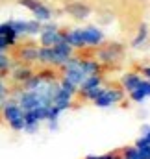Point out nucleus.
<instances>
[{"label": "nucleus", "mask_w": 150, "mask_h": 159, "mask_svg": "<svg viewBox=\"0 0 150 159\" xmlns=\"http://www.w3.org/2000/svg\"><path fill=\"white\" fill-rule=\"evenodd\" d=\"M100 74V63L93 59L83 57H71L63 65V80L73 83L74 87H80L89 76Z\"/></svg>", "instance_id": "obj_1"}, {"label": "nucleus", "mask_w": 150, "mask_h": 159, "mask_svg": "<svg viewBox=\"0 0 150 159\" xmlns=\"http://www.w3.org/2000/svg\"><path fill=\"white\" fill-rule=\"evenodd\" d=\"M71 57H73V48L65 41H61L59 44H54V46H41L37 61L43 65L63 67Z\"/></svg>", "instance_id": "obj_2"}, {"label": "nucleus", "mask_w": 150, "mask_h": 159, "mask_svg": "<svg viewBox=\"0 0 150 159\" xmlns=\"http://www.w3.org/2000/svg\"><path fill=\"white\" fill-rule=\"evenodd\" d=\"M0 115L13 131H24V111L13 98H7L0 106Z\"/></svg>", "instance_id": "obj_3"}, {"label": "nucleus", "mask_w": 150, "mask_h": 159, "mask_svg": "<svg viewBox=\"0 0 150 159\" xmlns=\"http://www.w3.org/2000/svg\"><path fill=\"white\" fill-rule=\"evenodd\" d=\"M124 100V91L119 89V87H102V93L98 94V98L93 102L96 107H113L117 104H120Z\"/></svg>", "instance_id": "obj_4"}, {"label": "nucleus", "mask_w": 150, "mask_h": 159, "mask_svg": "<svg viewBox=\"0 0 150 159\" xmlns=\"http://www.w3.org/2000/svg\"><path fill=\"white\" fill-rule=\"evenodd\" d=\"M11 30L17 34V37L22 35H39L41 32V22L39 20H7Z\"/></svg>", "instance_id": "obj_5"}, {"label": "nucleus", "mask_w": 150, "mask_h": 159, "mask_svg": "<svg viewBox=\"0 0 150 159\" xmlns=\"http://www.w3.org/2000/svg\"><path fill=\"white\" fill-rule=\"evenodd\" d=\"M39 41H41V46H54L63 41V34L54 24H43L39 32Z\"/></svg>", "instance_id": "obj_6"}, {"label": "nucleus", "mask_w": 150, "mask_h": 159, "mask_svg": "<svg viewBox=\"0 0 150 159\" xmlns=\"http://www.w3.org/2000/svg\"><path fill=\"white\" fill-rule=\"evenodd\" d=\"M21 6H24L26 9H30L35 15V20H39V22L50 20V17H52V11L45 4H41L39 0H21Z\"/></svg>", "instance_id": "obj_7"}, {"label": "nucleus", "mask_w": 150, "mask_h": 159, "mask_svg": "<svg viewBox=\"0 0 150 159\" xmlns=\"http://www.w3.org/2000/svg\"><path fill=\"white\" fill-rule=\"evenodd\" d=\"M80 37H82V43L83 46H96L104 41V34L95 28V26H89V28H82L80 30Z\"/></svg>", "instance_id": "obj_8"}, {"label": "nucleus", "mask_w": 150, "mask_h": 159, "mask_svg": "<svg viewBox=\"0 0 150 159\" xmlns=\"http://www.w3.org/2000/svg\"><path fill=\"white\" fill-rule=\"evenodd\" d=\"M9 74H11V80H13L15 83L24 85L28 80L34 76V70L30 69V65H17V67H13V69L9 70Z\"/></svg>", "instance_id": "obj_9"}, {"label": "nucleus", "mask_w": 150, "mask_h": 159, "mask_svg": "<svg viewBox=\"0 0 150 159\" xmlns=\"http://www.w3.org/2000/svg\"><path fill=\"white\" fill-rule=\"evenodd\" d=\"M128 94H130V98H132L134 102L143 104L145 100H148L150 98V81L148 80H141L139 85H137L132 93H128Z\"/></svg>", "instance_id": "obj_10"}, {"label": "nucleus", "mask_w": 150, "mask_h": 159, "mask_svg": "<svg viewBox=\"0 0 150 159\" xmlns=\"http://www.w3.org/2000/svg\"><path fill=\"white\" fill-rule=\"evenodd\" d=\"M120 56H122L120 44H110L106 50H102L98 54V59H100V63H115Z\"/></svg>", "instance_id": "obj_11"}, {"label": "nucleus", "mask_w": 150, "mask_h": 159, "mask_svg": "<svg viewBox=\"0 0 150 159\" xmlns=\"http://www.w3.org/2000/svg\"><path fill=\"white\" fill-rule=\"evenodd\" d=\"M39 57V48L34 46V44H26L19 50V59L26 65H32V63H37Z\"/></svg>", "instance_id": "obj_12"}, {"label": "nucleus", "mask_w": 150, "mask_h": 159, "mask_svg": "<svg viewBox=\"0 0 150 159\" xmlns=\"http://www.w3.org/2000/svg\"><path fill=\"white\" fill-rule=\"evenodd\" d=\"M98 87H102V76H100V74H95V76H89V78L85 80V81L78 87V91H80L82 94H85V93H89V91H93V89H98Z\"/></svg>", "instance_id": "obj_13"}, {"label": "nucleus", "mask_w": 150, "mask_h": 159, "mask_svg": "<svg viewBox=\"0 0 150 159\" xmlns=\"http://www.w3.org/2000/svg\"><path fill=\"white\" fill-rule=\"evenodd\" d=\"M141 76L137 74V72H128V74H124L122 76V91H128V93H132L137 85H139V81H141Z\"/></svg>", "instance_id": "obj_14"}, {"label": "nucleus", "mask_w": 150, "mask_h": 159, "mask_svg": "<svg viewBox=\"0 0 150 159\" xmlns=\"http://www.w3.org/2000/svg\"><path fill=\"white\" fill-rule=\"evenodd\" d=\"M67 11L76 17V19H85L87 15H89V7L87 6H83V4H71L69 7H67Z\"/></svg>", "instance_id": "obj_15"}, {"label": "nucleus", "mask_w": 150, "mask_h": 159, "mask_svg": "<svg viewBox=\"0 0 150 159\" xmlns=\"http://www.w3.org/2000/svg\"><path fill=\"white\" fill-rule=\"evenodd\" d=\"M147 37H148V28H147V24H141V26H139V32H137V35H135V39L132 43V46H134V48H141V46L147 43Z\"/></svg>", "instance_id": "obj_16"}, {"label": "nucleus", "mask_w": 150, "mask_h": 159, "mask_svg": "<svg viewBox=\"0 0 150 159\" xmlns=\"http://www.w3.org/2000/svg\"><path fill=\"white\" fill-rule=\"evenodd\" d=\"M85 159H120V154L117 152H108V154H89Z\"/></svg>", "instance_id": "obj_17"}, {"label": "nucleus", "mask_w": 150, "mask_h": 159, "mask_svg": "<svg viewBox=\"0 0 150 159\" xmlns=\"http://www.w3.org/2000/svg\"><path fill=\"white\" fill-rule=\"evenodd\" d=\"M7 98H9V87H7V83H6L4 80L0 78V106H2Z\"/></svg>", "instance_id": "obj_18"}, {"label": "nucleus", "mask_w": 150, "mask_h": 159, "mask_svg": "<svg viewBox=\"0 0 150 159\" xmlns=\"http://www.w3.org/2000/svg\"><path fill=\"white\" fill-rule=\"evenodd\" d=\"M7 34H15L9 26V22H2L0 24V35H7Z\"/></svg>", "instance_id": "obj_19"}, {"label": "nucleus", "mask_w": 150, "mask_h": 159, "mask_svg": "<svg viewBox=\"0 0 150 159\" xmlns=\"http://www.w3.org/2000/svg\"><path fill=\"white\" fill-rule=\"evenodd\" d=\"M143 74H145V76H147V80L150 81V67H147V69L143 70Z\"/></svg>", "instance_id": "obj_20"}]
</instances>
